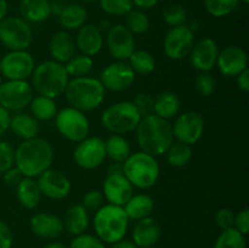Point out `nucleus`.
<instances>
[{
  "label": "nucleus",
  "instance_id": "nucleus-1",
  "mask_svg": "<svg viewBox=\"0 0 249 248\" xmlns=\"http://www.w3.org/2000/svg\"><path fill=\"white\" fill-rule=\"evenodd\" d=\"M53 162V148L48 140L33 138L23 140L15 150V167L23 177H38L41 173L51 168Z\"/></svg>",
  "mask_w": 249,
  "mask_h": 248
},
{
  "label": "nucleus",
  "instance_id": "nucleus-2",
  "mask_svg": "<svg viewBox=\"0 0 249 248\" xmlns=\"http://www.w3.org/2000/svg\"><path fill=\"white\" fill-rule=\"evenodd\" d=\"M135 131L139 147L153 157L165 155L174 142L172 124L156 114L141 118Z\"/></svg>",
  "mask_w": 249,
  "mask_h": 248
},
{
  "label": "nucleus",
  "instance_id": "nucleus-3",
  "mask_svg": "<svg viewBox=\"0 0 249 248\" xmlns=\"http://www.w3.org/2000/svg\"><path fill=\"white\" fill-rule=\"evenodd\" d=\"M106 89L97 78H72L65 90V96L71 107L82 112H90L99 108L105 101Z\"/></svg>",
  "mask_w": 249,
  "mask_h": 248
},
{
  "label": "nucleus",
  "instance_id": "nucleus-4",
  "mask_svg": "<svg viewBox=\"0 0 249 248\" xmlns=\"http://www.w3.org/2000/svg\"><path fill=\"white\" fill-rule=\"evenodd\" d=\"M31 77L33 91L51 99H56L65 94L70 82V75L66 71L65 65L53 60L44 61L36 66Z\"/></svg>",
  "mask_w": 249,
  "mask_h": 248
},
{
  "label": "nucleus",
  "instance_id": "nucleus-5",
  "mask_svg": "<svg viewBox=\"0 0 249 248\" xmlns=\"http://www.w3.org/2000/svg\"><path fill=\"white\" fill-rule=\"evenodd\" d=\"M129 218L123 207L114 204H104L95 212L94 230L95 235L106 245H112L123 240L128 232Z\"/></svg>",
  "mask_w": 249,
  "mask_h": 248
},
{
  "label": "nucleus",
  "instance_id": "nucleus-6",
  "mask_svg": "<svg viewBox=\"0 0 249 248\" xmlns=\"http://www.w3.org/2000/svg\"><path fill=\"white\" fill-rule=\"evenodd\" d=\"M123 174L133 187L148 190L160 179V163L156 157L142 151L134 152L123 163Z\"/></svg>",
  "mask_w": 249,
  "mask_h": 248
},
{
  "label": "nucleus",
  "instance_id": "nucleus-7",
  "mask_svg": "<svg viewBox=\"0 0 249 248\" xmlns=\"http://www.w3.org/2000/svg\"><path fill=\"white\" fill-rule=\"evenodd\" d=\"M141 116L131 101H121L111 105L104 111L101 123L112 134L124 135L134 131L140 123Z\"/></svg>",
  "mask_w": 249,
  "mask_h": 248
},
{
  "label": "nucleus",
  "instance_id": "nucleus-8",
  "mask_svg": "<svg viewBox=\"0 0 249 248\" xmlns=\"http://www.w3.org/2000/svg\"><path fill=\"white\" fill-rule=\"evenodd\" d=\"M0 43L9 51L27 50L33 43V31L22 17H5L0 21Z\"/></svg>",
  "mask_w": 249,
  "mask_h": 248
},
{
  "label": "nucleus",
  "instance_id": "nucleus-9",
  "mask_svg": "<svg viewBox=\"0 0 249 248\" xmlns=\"http://www.w3.org/2000/svg\"><path fill=\"white\" fill-rule=\"evenodd\" d=\"M55 125L58 133L72 142H80L87 139L90 133V122L84 112L66 107L57 112L55 118Z\"/></svg>",
  "mask_w": 249,
  "mask_h": 248
},
{
  "label": "nucleus",
  "instance_id": "nucleus-10",
  "mask_svg": "<svg viewBox=\"0 0 249 248\" xmlns=\"http://www.w3.org/2000/svg\"><path fill=\"white\" fill-rule=\"evenodd\" d=\"M33 88L27 80H6L0 84V106L6 111H22L33 99Z\"/></svg>",
  "mask_w": 249,
  "mask_h": 248
},
{
  "label": "nucleus",
  "instance_id": "nucleus-11",
  "mask_svg": "<svg viewBox=\"0 0 249 248\" xmlns=\"http://www.w3.org/2000/svg\"><path fill=\"white\" fill-rule=\"evenodd\" d=\"M36 68V60L27 50L9 51L0 60V73L6 80H27Z\"/></svg>",
  "mask_w": 249,
  "mask_h": 248
},
{
  "label": "nucleus",
  "instance_id": "nucleus-12",
  "mask_svg": "<svg viewBox=\"0 0 249 248\" xmlns=\"http://www.w3.org/2000/svg\"><path fill=\"white\" fill-rule=\"evenodd\" d=\"M106 159L105 140L99 136H88L77 143L73 151V160L79 168L92 170L99 168Z\"/></svg>",
  "mask_w": 249,
  "mask_h": 248
},
{
  "label": "nucleus",
  "instance_id": "nucleus-13",
  "mask_svg": "<svg viewBox=\"0 0 249 248\" xmlns=\"http://www.w3.org/2000/svg\"><path fill=\"white\" fill-rule=\"evenodd\" d=\"M195 44L194 31L186 24L170 27L163 39V50L170 60H182L189 56Z\"/></svg>",
  "mask_w": 249,
  "mask_h": 248
},
{
  "label": "nucleus",
  "instance_id": "nucleus-14",
  "mask_svg": "<svg viewBox=\"0 0 249 248\" xmlns=\"http://www.w3.org/2000/svg\"><path fill=\"white\" fill-rule=\"evenodd\" d=\"M204 119L198 112L189 111L179 114L172 124L173 135L179 142L195 145L201 140L204 133Z\"/></svg>",
  "mask_w": 249,
  "mask_h": 248
},
{
  "label": "nucleus",
  "instance_id": "nucleus-15",
  "mask_svg": "<svg viewBox=\"0 0 249 248\" xmlns=\"http://www.w3.org/2000/svg\"><path fill=\"white\" fill-rule=\"evenodd\" d=\"M136 74L128 62L125 61H114L102 70L100 74V82L105 89L114 92L128 90L135 82Z\"/></svg>",
  "mask_w": 249,
  "mask_h": 248
},
{
  "label": "nucleus",
  "instance_id": "nucleus-16",
  "mask_svg": "<svg viewBox=\"0 0 249 248\" xmlns=\"http://www.w3.org/2000/svg\"><path fill=\"white\" fill-rule=\"evenodd\" d=\"M106 45L108 53L116 61H125L135 49L134 34L124 24H114L107 31Z\"/></svg>",
  "mask_w": 249,
  "mask_h": 248
},
{
  "label": "nucleus",
  "instance_id": "nucleus-17",
  "mask_svg": "<svg viewBox=\"0 0 249 248\" xmlns=\"http://www.w3.org/2000/svg\"><path fill=\"white\" fill-rule=\"evenodd\" d=\"M38 185L41 195L53 201L67 198L72 190L71 180L62 172L49 168L38 177Z\"/></svg>",
  "mask_w": 249,
  "mask_h": 248
},
{
  "label": "nucleus",
  "instance_id": "nucleus-18",
  "mask_svg": "<svg viewBox=\"0 0 249 248\" xmlns=\"http://www.w3.org/2000/svg\"><path fill=\"white\" fill-rule=\"evenodd\" d=\"M216 67L226 78H236L248 68L247 51L238 45H230L219 51Z\"/></svg>",
  "mask_w": 249,
  "mask_h": 248
},
{
  "label": "nucleus",
  "instance_id": "nucleus-19",
  "mask_svg": "<svg viewBox=\"0 0 249 248\" xmlns=\"http://www.w3.org/2000/svg\"><path fill=\"white\" fill-rule=\"evenodd\" d=\"M102 194L109 204L123 207L134 195V187L123 173L107 174L102 184Z\"/></svg>",
  "mask_w": 249,
  "mask_h": 248
},
{
  "label": "nucleus",
  "instance_id": "nucleus-20",
  "mask_svg": "<svg viewBox=\"0 0 249 248\" xmlns=\"http://www.w3.org/2000/svg\"><path fill=\"white\" fill-rule=\"evenodd\" d=\"M219 46L215 40L203 38L194 44L190 51V62L195 70L199 72H211L216 66L219 55Z\"/></svg>",
  "mask_w": 249,
  "mask_h": 248
},
{
  "label": "nucleus",
  "instance_id": "nucleus-21",
  "mask_svg": "<svg viewBox=\"0 0 249 248\" xmlns=\"http://www.w3.org/2000/svg\"><path fill=\"white\" fill-rule=\"evenodd\" d=\"M29 228L34 235L45 240H55L65 232L62 219L56 214L48 212H41L32 215Z\"/></svg>",
  "mask_w": 249,
  "mask_h": 248
},
{
  "label": "nucleus",
  "instance_id": "nucleus-22",
  "mask_svg": "<svg viewBox=\"0 0 249 248\" xmlns=\"http://www.w3.org/2000/svg\"><path fill=\"white\" fill-rule=\"evenodd\" d=\"M75 46L83 53L92 57L96 56L104 46V35L97 24L85 23L80 27L74 36Z\"/></svg>",
  "mask_w": 249,
  "mask_h": 248
},
{
  "label": "nucleus",
  "instance_id": "nucleus-23",
  "mask_svg": "<svg viewBox=\"0 0 249 248\" xmlns=\"http://www.w3.org/2000/svg\"><path fill=\"white\" fill-rule=\"evenodd\" d=\"M162 235V228L160 223L152 216L136 221L133 231H131V241L139 248L156 246Z\"/></svg>",
  "mask_w": 249,
  "mask_h": 248
},
{
  "label": "nucleus",
  "instance_id": "nucleus-24",
  "mask_svg": "<svg viewBox=\"0 0 249 248\" xmlns=\"http://www.w3.org/2000/svg\"><path fill=\"white\" fill-rule=\"evenodd\" d=\"M75 50L77 46H75L74 36L66 31L56 32L49 41V53L51 60L62 65H65L75 55Z\"/></svg>",
  "mask_w": 249,
  "mask_h": 248
},
{
  "label": "nucleus",
  "instance_id": "nucleus-25",
  "mask_svg": "<svg viewBox=\"0 0 249 248\" xmlns=\"http://www.w3.org/2000/svg\"><path fill=\"white\" fill-rule=\"evenodd\" d=\"M63 226L70 235L78 236L84 233L89 228L90 218L87 209L80 204H72L68 207L63 215Z\"/></svg>",
  "mask_w": 249,
  "mask_h": 248
},
{
  "label": "nucleus",
  "instance_id": "nucleus-26",
  "mask_svg": "<svg viewBox=\"0 0 249 248\" xmlns=\"http://www.w3.org/2000/svg\"><path fill=\"white\" fill-rule=\"evenodd\" d=\"M9 129L17 138L22 140H28V139L38 136L40 125H39V121H36L32 114L19 112L10 118Z\"/></svg>",
  "mask_w": 249,
  "mask_h": 248
},
{
  "label": "nucleus",
  "instance_id": "nucleus-27",
  "mask_svg": "<svg viewBox=\"0 0 249 248\" xmlns=\"http://www.w3.org/2000/svg\"><path fill=\"white\" fill-rule=\"evenodd\" d=\"M123 209L129 220L138 221L151 216L155 209V202L150 195L136 194L129 198V201L123 206Z\"/></svg>",
  "mask_w": 249,
  "mask_h": 248
},
{
  "label": "nucleus",
  "instance_id": "nucleus-28",
  "mask_svg": "<svg viewBox=\"0 0 249 248\" xmlns=\"http://www.w3.org/2000/svg\"><path fill=\"white\" fill-rule=\"evenodd\" d=\"M16 196L19 204L27 209L36 208L43 198L38 181L34 177H26L16 186Z\"/></svg>",
  "mask_w": 249,
  "mask_h": 248
},
{
  "label": "nucleus",
  "instance_id": "nucleus-29",
  "mask_svg": "<svg viewBox=\"0 0 249 248\" xmlns=\"http://www.w3.org/2000/svg\"><path fill=\"white\" fill-rule=\"evenodd\" d=\"M19 12L24 21L40 23L50 17L51 2L49 0H21Z\"/></svg>",
  "mask_w": 249,
  "mask_h": 248
},
{
  "label": "nucleus",
  "instance_id": "nucleus-30",
  "mask_svg": "<svg viewBox=\"0 0 249 248\" xmlns=\"http://www.w3.org/2000/svg\"><path fill=\"white\" fill-rule=\"evenodd\" d=\"M180 109H181V101L175 92H160L155 99L153 114L165 119V121L175 118L180 113Z\"/></svg>",
  "mask_w": 249,
  "mask_h": 248
},
{
  "label": "nucleus",
  "instance_id": "nucleus-31",
  "mask_svg": "<svg viewBox=\"0 0 249 248\" xmlns=\"http://www.w3.org/2000/svg\"><path fill=\"white\" fill-rule=\"evenodd\" d=\"M88 12L80 4H68L58 14V22L66 31H78L87 23Z\"/></svg>",
  "mask_w": 249,
  "mask_h": 248
},
{
  "label": "nucleus",
  "instance_id": "nucleus-32",
  "mask_svg": "<svg viewBox=\"0 0 249 248\" xmlns=\"http://www.w3.org/2000/svg\"><path fill=\"white\" fill-rule=\"evenodd\" d=\"M105 151H106V158H109L112 162L122 163V164L131 155L129 141L123 135L118 134H112L105 140Z\"/></svg>",
  "mask_w": 249,
  "mask_h": 248
},
{
  "label": "nucleus",
  "instance_id": "nucleus-33",
  "mask_svg": "<svg viewBox=\"0 0 249 248\" xmlns=\"http://www.w3.org/2000/svg\"><path fill=\"white\" fill-rule=\"evenodd\" d=\"M29 107H31V114L36 121H51L57 114V106H56L55 99H51V97L38 95V96L32 99Z\"/></svg>",
  "mask_w": 249,
  "mask_h": 248
},
{
  "label": "nucleus",
  "instance_id": "nucleus-34",
  "mask_svg": "<svg viewBox=\"0 0 249 248\" xmlns=\"http://www.w3.org/2000/svg\"><path fill=\"white\" fill-rule=\"evenodd\" d=\"M129 66L135 72V74L147 75L156 70V58L150 51L135 50L128 58Z\"/></svg>",
  "mask_w": 249,
  "mask_h": 248
},
{
  "label": "nucleus",
  "instance_id": "nucleus-35",
  "mask_svg": "<svg viewBox=\"0 0 249 248\" xmlns=\"http://www.w3.org/2000/svg\"><path fill=\"white\" fill-rule=\"evenodd\" d=\"M165 157H167V162L172 167L182 168L189 164V162L191 160L192 148L190 145L177 141V142H173L168 148L165 152Z\"/></svg>",
  "mask_w": 249,
  "mask_h": 248
},
{
  "label": "nucleus",
  "instance_id": "nucleus-36",
  "mask_svg": "<svg viewBox=\"0 0 249 248\" xmlns=\"http://www.w3.org/2000/svg\"><path fill=\"white\" fill-rule=\"evenodd\" d=\"M94 67V60L92 57L87 55H74L71 60L65 63V68L67 71L68 75L73 78L87 77L90 74Z\"/></svg>",
  "mask_w": 249,
  "mask_h": 248
},
{
  "label": "nucleus",
  "instance_id": "nucleus-37",
  "mask_svg": "<svg viewBox=\"0 0 249 248\" xmlns=\"http://www.w3.org/2000/svg\"><path fill=\"white\" fill-rule=\"evenodd\" d=\"M214 248H247L246 236L235 228L223 230L214 243Z\"/></svg>",
  "mask_w": 249,
  "mask_h": 248
},
{
  "label": "nucleus",
  "instance_id": "nucleus-38",
  "mask_svg": "<svg viewBox=\"0 0 249 248\" xmlns=\"http://www.w3.org/2000/svg\"><path fill=\"white\" fill-rule=\"evenodd\" d=\"M240 0H204L206 11L213 17H225L237 10Z\"/></svg>",
  "mask_w": 249,
  "mask_h": 248
},
{
  "label": "nucleus",
  "instance_id": "nucleus-39",
  "mask_svg": "<svg viewBox=\"0 0 249 248\" xmlns=\"http://www.w3.org/2000/svg\"><path fill=\"white\" fill-rule=\"evenodd\" d=\"M124 26L133 34H143L150 29V19L145 12L133 9L125 15Z\"/></svg>",
  "mask_w": 249,
  "mask_h": 248
},
{
  "label": "nucleus",
  "instance_id": "nucleus-40",
  "mask_svg": "<svg viewBox=\"0 0 249 248\" xmlns=\"http://www.w3.org/2000/svg\"><path fill=\"white\" fill-rule=\"evenodd\" d=\"M100 7L108 16L123 17L133 10V0H100Z\"/></svg>",
  "mask_w": 249,
  "mask_h": 248
},
{
  "label": "nucleus",
  "instance_id": "nucleus-41",
  "mask_svg": "<svg viewBox=\"0 0 249 248\" xmlns=\"http://www.w3.org/2000/svg\"><path fill=\"white\" fill-rule=\"evenodd\" d=\"M162 17L170 27L182 26L187 21V12L184 6L179 4H169L163 9Z\"/></svg>",
  "mask_w": 249,
  "mask_h": 248
},
{
  "label": "nucleus",
  "instance_id": "nucleus-42",
  "mask_svg": "<svg viewBox=\"0 0 249 248\" xmlns=\"http://www.w3.org/2000/svg\"><path fill=\"white\" fill-rule=\"evenodd\" d=\"M68 248H106V246L96 235L84 232L74 236Z\"/></svg>",
  "mask_w": 249,
  "mask_h": 248
},
{
  "label": "nucleus",
  "instance_id": "nucleus-43",
  "mask_svg": "<svg viewBox=\"0 0 249 248\" xmlns=\"http://www.w3.org/2000/svg\"><path fill=\"white\" fill-rule=\"evenodd\" d=\"M216 82L215 78L209 72H199V74L196 77V89L202 96L208 97L213 95L215 91Z\"/></svg>",
  "mask_w": 249,
  "mask_h": 248
},
{
  "label": "nucleus",
  "instance_id": "nucleus-44",
  "mask_svg": "<svg viewBox=\"0 0 249 248\" xmlns=\"http://www.w3.org/2000/svg\"><path fill=\"white\" fill-rule=\"evenodd\" d=\"M131 102H133V105L135 106V108L138 109L141 118L153 114L155 99H153L150 94H147V92H140V94H136V96L134 97V100Z\"/></svg>",
  "mask_w": 249,
  "mask_h": 248
},
{
  "label": "nucleus",
  "instance_id": "nucleus-45",
  "mask_svg": "<svg viewBox=\"0 0 249 248\" xmlns=\"http://www.w3.org/2000/svg\"><path fill=\"white\" fill-rule=\"evenodd\" d=\"M15 165V148L7 141H0V174Z\"/></svg>",
  "mask_w": 249,
  "mask_h": 248
},
{
  "label": "nucleus",
  "instance_id": "nucleus-46",
  "mask_svg": "<svg viewBox=\"0 0 249 248\" xmlns=\"http://www.w3.org/2000/svg\"><path fill=\"white\" fill-rule=\"evenodd\" d=\"M105 204V197L102 191L100 190H89L87 194L83 196L82 206L84 207L87 211H94L96 212L97 209L101 208Z\"/></svg>",
  "mask_w": 249,
  "mask_h": 248
},
{
  "label": "nucleus",
  "instance_id": "nucleus-47",
  "mask_svg": "<svg viewBox=\"0 0 249 248\" xmlns=\"http://www.w3.org/2000/svg\"><path fill=\"white\" fill-rule=\"evenodd\" d=\"M215 223L221 230H228V229L233 228L235 213L230 208H220L215 214Z\"/></svg>",
  "mask_w": 249,
  "mask_h": 248
},
{
  "label": "nucleus",
  "instance_id": "nucleus-48",
  "mask_svg": "<svg viewBox=\"0 0 249 248\" xmlns=\"http://www.w3.org/2000/svg\"><path fill=\"white\" fill-rule=\"evenodd\" d=\"M233 228L243 235L249 232V208H242L237 214H235V224Z\"/></svg>",
  "mask_w": 249,
  "mask_h": 248
},
{
  "label": "nucleus",
  "instance_id": "nucleus-49",
  "mask_svg": "<svg viewBox=\"0 0 249 248\" xmlns=\"http://www.w3.org/2000/svg\"><path fill=\"white\" fill-rule=\"evenodd\" d=\"M14 233L10 226L0 219V248H12Z\"/></svg>",
  "mask_w": 249,
  "mask_h": 248
},
{
  "label": "nucleus",
  "instance_id": "nucleus-50",
  "mask_svg": "<svg viewBox=\"0 0 249 248\" xmlns=\"http://www.w3.org/2000/svg\"><path fill=\"white\" fill-rule=\"evenodd\" d=\"M23 177H24L21 173V170L17 167H15V165L10 168V169H7L5 173H2V180H4V182L7 186L16 187Z\"/></svg>",
  "mask_w": 249,
  "mask_h": 248
},
{
  "label": "nucleus",
  "instance_id": "nucleus-51",
  "mask_svg": "<svg viewBox=\"0 0 249 248\" xmlns=\"http://www.w3.org/2000/svg\"><path fill=\"white\" fill-rule=\"evenodd\" d=\"M236 84L238 89L243 92L249 91V70H245L236 77Z\"/></svg>",
  "mask_w": 249,
  "mask_h": 248
},
{
  "label": "nucleus",
  "instance_id": "nucleus-52",
  "mask_svg": "<svg viewBox=\"0 0 249 248\" xmlns=\"http://www.w3.org/2000/svg\"><path fill=\"white\" fill-rule=\"evenodd\" d=\"M10 112L6 111L5 108H2L0 106V138L9 130V125H10Z\"/></svg>",
  "mask_w": 249,
  "mask_h": 248
},
{
  "label": "nucleus",
  "instance_id": "nucleus-53",
  "mask_svg": "<svg viewBox=\"0 0 249 248\" xmlns=\"http://www.w3.org/2000/svg\"><path fill=\"white\" fill-rule=\"evenodd\" d=\"M158 2H160V0H133V4L141 11L153 9Z\"/></svg>",
  "mask_w": 249,
  "mask_h": 248
},
{
  "label": "nucleus",
  "instance_id": "nucleus-54",
  "mask_svg": "<svg viewBox=\"0 0 249 248\" xmlns=\"http://www.w3.org/2000/svg\"><path fill=\"white\" fill-rule=\"evenodd\" d=\"M109 248H139L138 246L135 245V243L133 242V241L130 240H121L118 241V242L116 243H112L111 247Z\"/></svg>",
  "mask_w": 249,
  "mask_h": 248
},
{
  "label": "nucleus",
  "instance_id": "nucleus-55",
  "mask_svg": "<svg viewBox=\"0 0 249 248\" xmlns=\"http://www.w3.org/2000/svg\"><path fill=\"white\" fill-rule=\"evenodd\" d=\"M118 173H123V164L122 163H111L107 169V174H118Z\"/></svg>",
  "mask_w": 249,
  "mask_h": 248
},
{
  "label": "nucleus",
  "instance_id": "nucleus-56",
  "mask_svg": "<svg viewBox=\"0 0 249 248\" xmlns=\"http://www.w3.org/2000/svg\"><path fill=\"white\" fill-rule=\"evenodd\" d=\"M7 10H9V4H7L6 0H0V21L6 17Z\"/></svg>",
  "mask_w": 249,
  "mask_h": 248
},
{
  "label": "nucleus",
  "instance_id": "nucleus-57",
  "mask_svg": "<svg viewBox=\"0 0 249 248\" xmlns=\"http://www.w3.org/2000/svg\"><path fill=\"white\" fill-rule=\"evenodd\" d=\"M43 248H68L65 243L58 242V241H53V242L48 243V245L44 246Z\"/></svg>",
  "mask_w": 249,
  "mask_h": 248
},
{
  "label": "nucleus",
  "instance_id": "nucleus-58",
  "mask_svg": "<svg viewBox=\"0 0 249 248\" xmlns=\"http://www.w3.org/2000/svg\"><path fill=\"white\" fill-rule=\"evenodd\" d=\"M97 27H99V29L101 32H107L109 28H111V24H109L108 21L105 19V21H100V23L97 24Z\"/></svg>",
  "mask_w": 249,
  "mask_h": 248
},
{
  "label": "nucleus",
  "instance_id": "nucleus-59",
  "mask_svg": "<svg viewBox=\"0 0 249 248\" xmlns=\"http://www.w3.org/2000/svg\"><path fill=\"white\" fill-rule=\"evenodd\" d=\"M82 1L87 2V4H92V2H97L100 1V0H82Z\"/></svg>",
  "mask_w": 249,
  "mask_h": 248
},
{
  "label": "nucleus",
  "instance_id": "nucleus-60",
  "mask_svg": "<svg viewBox=\"0 0 249 248\" xmlns=\"http://www.w3.org/2000/svg\"><path fill=\"white\" fill-rule=\"evenodd\" d=\"M241 2H243V4H248L249 2V0H240Z\"/></svg>",
  "mask_w": 249,
  "mask_h": 248
},
{
  "label": "nucleus",
  "instance_id": "nucleus-61",
  "mask_svg": "<svg viewBox=\"0 0 249 248\" xmlns=\"http://www.w3.org/2000/svg\"><path fill=\"white\" fill-rule=\"evenodd\" d=\"M145 248H157L156 246H151V247H145Z\"/></svg>",
  "mask_w": 249,
  "mask_h": 248
},
{
  "label": "nucleus",
  "instance_id": "nucleus-62",
  "mask_svg": "<svg viewBox=\"0 0 249 248\" xmlns=\"http://www.w3.org/2000/svg\"><path fill=\"white\" fill-rule=\"evenodd\" d=\"M1 83H2V80H1V78H0V84H1Z\"/></svg>",
  "mask_w": 249,
  "mask_h": 248
}]
</instances>
